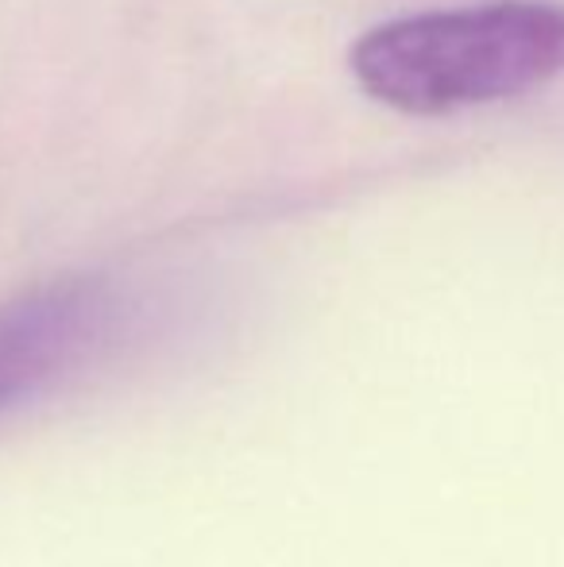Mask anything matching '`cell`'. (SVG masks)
I'll use <instances>...</instances> for the list:
<instances>
[{
	"label": "cell",
	"mask_w": 564,
	"mask_h": 567,
	"mask_svg": "<svg viewBox=\"0 0 564 567\" xmlns=\"http://www.w3.org/2000/svg\"><path fill=\"white\" fill-rule=\"evenodd\" d=\"M360 90L407 116H449L542 90L564 74V4L488 0L402 16L348 51Z\"/></svg>",
	"instance_id": "cell-1"
},
{
	"label": "cell",
	"mask_w": 564,
	"mask_h": 567,
	"mask_svg": "<svg viewBox=\"0 0 564 567\" xmlns=\"http://www.w3.org/2000/svg\"><path fill=\"white\" fill-rule=\"evenodd\" d=\"M124 321L105 278H59L0 306V413L31 405L78 374Z\"/></svg>",
	"instance_id": "cell-2"
}]
</instances>
